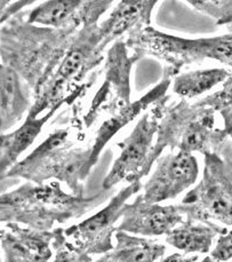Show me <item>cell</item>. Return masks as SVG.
<instances>
[{
  "mask_svg": "<svg viewBox=\"0 0 232 262\" xmlns=\"http://www.w3.org/2000/svg\"><path fill=\"white\" fill-rule=\"evenodd\" d=\"M0 125L2 134L6 133L30 113L33 102L30 99V87L11 67H0Z\"/></svg>",
  "mask_w": 232,
  "mask_h": 262,
  "instance_id": "cell-17",
  "label": "cell"
},
{
  "mask_svg": "<svg viewBox=\"0 0 232 262\" xmlns=\"http://www.w3.org/2000/svg\"><path fill=\"white\" fill-rule=\"evenodd\" d=\"M115 245L94 262H156L164 256L166 245L147 237L117 230Z\"/></svg>",
  "mask_w": 232,
  "mask_h": 262,
  "instance_id": "cell-20",
  "label": "cell"
},
{
  "mask_svg": "<svg viewBox=\"0 0 232 262\" xmlns=\"http://www.w3.org/2000/svg\"><path fill=\"white\" fill-rule=\"evenodd\" d=\"M199 177V164L192 154L171 151L157 161L154 172L143 186V200L160 204L174 200L193 186Z\"/></svg>",
  "mask_w": 232,
  "mask_h": 262,
  "instance_id": "cell-11",
  "label": "cell"
},
{
  "mask_svg": "<svg viewBox=\"0 0 232 262\" xmlns=\"http://www.w3.org/2000/svg\"><path fill=\"white\" fill-rule=\"evenodd\" d=\"M191 6L207 16H211L219 26L232 24V0H189Z\"/></svg>",
  "mask_w": 232,
  "mask_h": 262,
  "instance_id": "cell-22",
  "label": "cell"
},
{
  "mask_svg": "<svg viewBox=\"0 0 232 262\" xmlns=\"http://www.w3.org/2000/svg\"><path fill=\"white\" fill-rule=\"evenodd\" d=\"M61 106H55L50 111L38 117L36 115L28 114V117L24 123L11 133H4L0 138V171H2V178L6 176V173L11 169L14 165L18 163V158L26 151L36 139L39 137L43 126L50 120L54 114Z\"/></svg>",
  "mask_w": 232,
  "mask_h": 262,
  "instance_id": "cell-18",
  "label": "cell"
},
{
  "mask_svg": "<svg viewBox=\"0 0 232 262\" xmlns=\"http://www.w3.org/2000/svg\"><path fill=\"white\" fill-rule=\"evenodd\" d=\"M223 156H226V157H230L232 159V154H224Z\"/></svg>",
  "mask_w": 232,
  "mask_h": 262,
  "instance_id": "cell-29",
  "label": "cell"
},
{
  "mask_svg": "<svg viewBox=\"0 0 232 262\" xmlns=\"http://www.w3.org/2000/svg\"><path fill=\"white\" fill-rule=\"evenodd\" d=\"M2 250L5 262H48L53 255L55 229L40 231L20 223H3Z\"/></svg>",
  "mask_w": 232,
  "mask_h": 262,
  "instance_id": "cell-15",
  "label": "cell"
},
{
  "mask_svg": "<svg viewBox=\"0 0 232 262\" xmlns=\"http://www.w3.org/2000/svg\"><path fill=\"white\" fill-rule=\"evenodd\" d=\"M53 250L55 251V258L53 262H94L89 254L77 250L67 242L62 227H57L55 229Z\"/></svg>",
  "mask_w": 232,
  "mask_h": 262,
  "instance_id": "cell-23",
  "label": "cell"
},
{
  "mask_svg": "<svg viewBox=\"0 0 232 262\" xmlns=\"http://www.w3.org/2000/svg\"><path fill=\"white\" fill-rule=\"evenodd\" d=\"M232 259V229L221 235L205 262H226Z\"/></svg>",
  "mask_w": 232,
  "mask_h": 262,
  "instance_id": "cell-25",
  "label": "cell"
},
{
  "mask_svg": "<svg viewBox=\"0 0 232 262\" xmlns=\"http://www.w3.org/2000/svg\"><path fill=\"white\" fill-rule=\"evenodd\" d=\"M215 111L198 102L189 103L181 99L177 103L166 105L159 123L156 143H154L150 165H154L166 148L171 151L188 154L221 152L229 140L223 130L215 127Z\"/></svg>",
  "mask_w": 232,
  "mask_h": 262,
  "instance_id": "cell-5",
  "label": "cell"
},
{
  "mask_svg": "<svg viewBox=\"0 0 232 262\" xmlns=\"http://www.w3.org/2000/svg\"><path fill=\"white\" fill-rule=\"evenodd\" d=\"M181 205L187 219L232 227V159L219 152L205 154L201 180Z\"/></svg>",
  "mask_w": 232,
  "mask_h": 262,
  "instance_id": "cell-7",
  "label": "cell"
},
{
  "mask_svg": "<svg viewBox=\"0 0 232 262\" xmlns=\"http://www.w3.org/2000/svg\"><path fill=\"white\" fill-rule=\"evenodd\" d=\"M79 30L36 26L27 21L26 13L17 14L2 27V64L15 70L35 93L59 66Z\"/></svg>",
  "mask_w": 232,
  "mask_h": 262,
  "instance_id": "cell-1",
  "label": "cell"
},
{
  "mask_svg": "<svg viewBox=\"0 0 232 262\" xmlns=\"http://www.w3.org/2000/svg\"><path fill=\"white\" fill-rule=\"evenodd\" d=\"M158 2L156 0H124L114 6L108 18L100 24L102 42L100 52L110 42H114L124 35H129L137 29L150 27L151 14Z\"/></svg>",
  "mask_w": 232,
  "mask_h": 262,
  "instance_id": "cell-16",
  "label": "cell"
},
{
  "mask_svg": "<svg viewBox=\"0 0 232 262\" xmlns=\"http://www.w3.org/2000/svg\"><path fill=\"white\" fill-rule=\"evenodd\" d=\"M81 125L72 124L57 128L21 162L2 178L24 179L28 182L45 184L48 180L63 182L76 196H84V182L90 167V145L80 147L70 139L71 132Z\"/></svg>",
  "mask_w": 232,
  "mask_h": 262,
  "instance_id": "cell-3",
  "label": "cell"
},
{
  "mask_svg": "<svg viewBox=\"0 0 232 262\" xmlns=\"http://www.w3.org/2000/svg\"><path fill=\"white\" fill-rule=\"evenodd\" d=\"M228 231L214 222L187 219L166 236V243L185 253H210L214 239Z\"/></svg>",
  "mask_w": 232,
  "mask_h": 262,
  "instance_id": "cell-19",
  "label": "cell"
},
{
  "mask_svg": "<svg viewBox=\"0 0 232 262\" xmlns=\"http://www.w3.org/2000/svg\"><path fill=\"white\" fill-rule=\"evenodd\" d=\"M177 75L171 67H167L164 71V76L159 84L150 90L146 95H143L141 99L130 102L129 104L123 106L119 110L110 114V117L105 119L102 125L96 130L93 143L90 144L91 155H90V167L98 164L101 152L103 151L105 145L118 134L120 129H123L125 126L137 117V116L144 110H148L149 106H153L159 101L165 98L169 86L172 84L174 76Z\"/></svg>",
  "mask_w": 232,
  "mask_h": 262,
  "instance_id": "cell-14",
  "label": "cell"
},
{
  "mask_svg": "<svg viewBox=\"0 0 232 262\" xmlns=\"http://www.w3.org/2000/svg\"><path fill=\"white\" fill-rule=\"evenodd\" d=\"M113 2H81V0H52L26 13L27 21L36 26L65 29H81L86 24L98 23L101 15Z\"/></svg>",
  "mask_w": 232,
  "mask_h": 262,
  "instance_id": "cell-13",
  "label": "cell"
},
{
  "mask_svg": "<svg viewBox=\"0 0 232 262\" xmlns=\"http://www.w3.org/2000/svg\"><path fill=\"white\" fill-rule=\"evenodd\" d=\"M109 197L110 190L85 197L65 192L59 181L27 182L2 193L0 219L3 223L15 222L36 230L52 231L55 226L85 215Z\"/></svg>",
  "mask_w": 232,
  "mask_h": 262,
  "instance_id": "cell-2",
  "label": "cell"
},
{
  "mask_svg": "<svg viewBox=\"0 0 232 262\" xmlns=\"http://www.w3.org/2000/svg\"><path fill=\"white\" fill-rule=\"evenodd\" d=\"M226 144H228V147L232 150V143H230V142H228V143H226Z\"/></svg>",
  "mask_w": 232,
  "mask_h": 262,
  "instance_id": "cell-30",
  "label": "cell"
},
{
  "mask_svg": "<svg viewBox=\"0 0 232 262\" xmlns=\"http://www.w3.org/2000/svg\"><path fill=\"white\" fill-rule=\"evenodd\" d=\"M99 23L81 28L56 69L33 93V105L29 114L39 116L55 106L71 104L85 94L88 85L81 81L103 61Z\"/></svg>",
  "mask_w": 232,
  "mask_h": 262,
  "instance_id": "cell-4",
  "label": "cell"
},
{
  "mask_svg": "<svg viewBox=\"0 0 232 262\" xmlns=\"http://www.w3.org/2000/svg\"><path fill=\"white\" fill-rule=\"evenodd\" d=\"M141 189H143L141 181L129 183L94 215L78 225L63 228L67 242L77 250L89 255L108 253L113 249L112 237L118 230L117 222L122 219L124 206Z\"/></svg>",
  "mask_w": 232,
  "mask_h": 262,
  "instance_id": "cell-9",
  "label": "cell"
},
{
  "mask_svg": "<svg viewBox=\"0 0 232 262\" xmlns=\"http://www.w3.org/2000/svg\"><path fill=\"white\" fill-rule=\"evenodd\" d=\"M199 261V256L193 255V256H185L184 254L181 253H174L166 256L165 259H163L160 262H198Z\"/></svg>",
  "mask_w": 232,
  "mask_h": 262,
  "instance_id": "cell-28",
  "label": "cell"
},
{
  "mask_svg": "<svg viewBox=\"0 0 232 262\" xmlns=\"http://www.w3.org/2000/svg\"><path fill=\"white\" fill-rule=\"evenodd\" d=\"M8 6L5 5L3 2L2 7H0V22L2 24H5L8 20H11L12 17L16 16L17 14H20V11L22 8L26 6H29V5H32L33 2H6Z\"/></svg>",
  "mask_w": 232,
  "mask_h": 262,
  "instance_id": "cell-26",
  "label": "cell"
},
{
  "mask_svg": "<svg viewBox=\"0 0 232 262\" xmlns=\"http://www.w3.org/2000/svg\"><path fill=\"white\" fill-rule=\"evenodd\" d=\"M185 220L182 205L149 204L138 195L124 206L118 230L142 237L167 236Z\"/></svg>",
  "mask_w": 232,
  "mask_h": 262,
  "instance_id": "cell-12",
  "label": "cell"
},
{
  "mask_svg": "<svg viewBox=\"0 0 232 262\" xmlns=\"http://www.w3.org/2000/svg\"><path fill=\"white\" fill-rule=\"evenodd\" d=\"M222 119H223L224 127L222 128L225 138L229 140V142L232 143V109L224 110L220 113Z\"/></svg>",
  "mask_w": 232,
  "mask_h": 262,
  "instance_id": "cell-27",
  "label": "cell"
},
{
  "mask_svg": "<svg viewBox=\"0 0 232 262\" xmlns=\"http://www.w3.org/2000/svg\"><path fill=\"white\" fill-rule=\"evenodd\" d=\"M197 102L200 105L208 106L219 114L224 110L232 109V72L229 78L222 84L221 90Z\"/></svg>",
  "mask_w": 232,
  "mask_h": 262,
  "instance_id": "cell-24",
  "label": "cell"
},
{
  "mask_svg": "<svg viewBox=\"0 0 232 262\" xmlns=\"http://www.w3.org/2000/svg\"><path fill=\"white\" fill-rule=\"evenodd\" d=\"M198 262H205L204 260H201V261H198ZM226 262H228V261H226ZM230 262H232V261H230Z\"/></svg>",
  "mask_w": 232,
  "mask_h": 262,
  "instance_id": "cell-31",
  "label": "cell"
},
{
  "mask_svg": "<svg viewBox=\"0 0 232 262\" xmlns=\"http://www.w3.org/2000/svg\"><path fill=\"white\" fill-rule=\"evenodd\" d=\"M231 71L223 68L188 71L177 74L173 78L174 94L181 99H193L211 91L229 78Z\"/></svg>",
  "mask_w": 232,
  "mask_h": 262,
  "instance_id": "cell-21",
  "label": "cell"
},
{
  "mask_svg": "<svg viewBox=\"0 0 232 262\" xmlns=\"http://www.w3.org/2000/svg\"><path fill=\"white\" fill-rule=\"evenodd\" d=\"M129 48L123 39L115 40L106 55L104 64V82L96 92L89 109L84 116L87 128L100 117L101 111L110 114L130 103V71L138 59L128 54Z\"/></svg>",
  "mask_w": 232,
  "mask_h": 262,
  "instance_id": "cell-10",
  "label": "cell"
},
{
  "mask_svg": "<svg viewBox=\"0 0 232 262\" xmlns=\"http://www.w3.org/2000/svg\"><path fill=\"white\" fill-rule=\"evenodd\" d=\"M167 101L168 96H165L143 114L128 137L118 144L119 155L104 178L103 190H111L122 182L129 184L141 181L151 171L150 156L154 145L153 139L157 137Z\"/></svg>",
  "mask_w": 232,
  "mask_h": 262,
  "instance_id": "cell-8",
  "label": "cell"
},
{
  "mask_svg": "<svg viewBox=\"0 0 232 262\" xmlns=\"http://www.w3.org/2000/svg\"><path fill=\"white\" fill-rule=\"evenodd\" d=\"M225 35L189 39L156 30L152 27L137 29L127 36L129 51L137 59L153 56L165 62L178 74L183 67L213 60L232 68V24Z\"/></svg>",
  "mask_w": 232,
  "mask_h": 262,
  "instance_id": "cell-6",
  "label": "cell"
}]
</instances>
